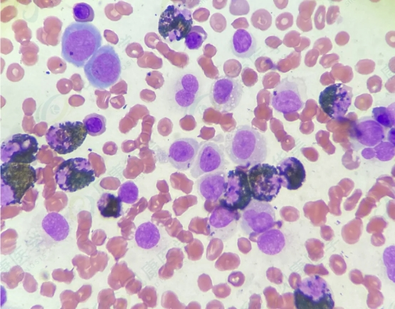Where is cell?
Returning a JSON list of instances; mask_svg holds the SVG:
<instances>
[{"mask_svg": "<svg viewBox=\"0 0 395 309\" xmlns=\"http://www.w3.org/2000/svg\"><path fill=\"white\" fill-rule=\"evenodd\" d=\"M83 124L88 134L91 136L100 135L106 130L105 117L97 113L88 115L83 120Z\"/></svg>", "mask_w": 395, "mask_h": 309, "instance_id": "obj_29", "label": "cell"}, {"mask_svg": "<svg viewBox=\"0 0 395 309\" xmlns=\"http://www.w3.org/2000/svg\"><path fill=\"white\" fill-rule=\"evenodd\" d=\"M87 135L83 122L65 121L50 126L46 133V140L53 151L66 154L77 150Z\"/></svg>", "mask_w": 395, "mask_h": 309, "instance_id": "obj_8", "label": "cell"}, {"mask_svg": "<svg viewBox=\"0 0 395 309\" xmlns=\"http://www.w3.org/2000/svg\"><path fill=\"white\" fill-rule=\"evenodd\" d=\"M73 16L75 22L88 23L94 19V11L90 5L87 3H77L73 9Z\"/></svg>", "mask_w": 395, "mask_h": 309, "instance_id": "obj_32", "label": "cell"}, {"mask_svg": "<svg viewBox=\"0 0 395 309\" xmlns=\"http://www.w3.org/2000/svg\"><path fill=\"white\" fill-rule=\"evenodd\" d=\"M200 78L192 72H184L175 79L171 91V99L175 109L191 112L203 97Z\"/></svg>", "mask_w": 395, "mask_h": 309, "instance_id": "obj_10", "label": "cell"}, {"mask_svg": "<svg viewBox=\"0 0 395 309\" xmlns=\"http://www.w3.org/2000/svg\"><path fill=\"white\" fill-rule=\"evenodd\" d=\"M241 214L221 204L217 205L208 218L209 236L223 242L228 241L237 231Z\"/></svg>", "mask_w": 395, "mask_h": 309, "instance_id": "obj_19", "label": "cell"}, {"mask_svg": "<svg viewBox=\"0 0 395 309\" xmlns=\"http://www.w3.org/2000/svg\"><path fill=\"white\" fill-rule=\"evenodd\" d=\"M1 205L21 203L26 192L37 181L36 171L29 164L4 162L0 166Z\"/></svg>", "mask_w": 395, "mask_h": 309, "instance_id": "obj_3", "label": "cell"}, {"mask_svg": "<svg viewBox=\"0 0 395 309\" xmlns=\"http://www.w3.org/2000/svg\"><path fill=\"white\" fill-rule=\"evenodd\" d=\"M247 174L253 199L270 202L279 194L281 179L275 166L259 163L251 167Z\"/></svg>", "mask_w": 395, "mask_h": 309, "instance_id": "obj_9", "label": "cell"}, {"mask_svg": "<svg viewBox=\"0 0 395 309\" xmlns=\"http://www.w3.org/2000/svg\"><path fill=\"white\" fill-rule=\"evenodd\" d=\"M43 230L53 240L60 241L67 238L70 226L65 218L58 212L47 214L41 221Z\"/></svg>", "mask_w": 395, "mask_h": 309, "instance_id": "obj_25", "label": "cell"}, {"mask_svg": "<svg viewBox=\"0 0 395 309\" xmlns=\"http://www.w3.org/2000/svg\"><path fill=\"white\" fill-rule=\"evenodd\" d=\"M256 243L261 252L272 256L283 250L286 244V239L280 229H270L258 236Z\"/></svg>", "mask_w": 395, "mask_h": 309, "instance_id": "obj_23", "label": "cell"}, {"mask_svg": "<svg viewBox=\"0 0 395 309\" xmlns=\"http://www.w3.org/2000/svg\"><path fill=\"white\" fill-rule=\"evenodd\" d=\"M101 45V33L95 26L90 23H71L61 37V56L77 68L84 67Z\"/></svg>", "mask_w": 395, "mask_h": 309, "instance_id": "obj_2", "label": "cell"}, {"mask_svg": "<svg viewBox=\"0 0 395 309\" xmlns=\"http://www.w3.org/2000/svg\"><path fill=\"white\" fill-rule=\"evenodd\" d=\"M307 88L302 77L283 78L271 93L270 105L278 112L289 114L303 109L307 100Z\"/></svg>", "mask_w": 395, "mask_h": 309, "instance_id": "obj_5", "label": "cell"}, {"mask_svg": "<svg viewBox=\"0 0 395 309\" xmlns=\"http://www.w3.org/2000/svg\"><path fill=\"white\" fill-rule=\"evenodd\" d=\"M193 23L189 9L174 4L167 6L161 14L158 21V31L169 42L185 38Z\"/></svg>", "mask_w": 395, "mask_h": 309, "instance_id": "obj_11", "label": "cell"}, {"mask_svg": "<svg viewBox=\"0 0 395 309\" xmlns=\"http://www.w3.org/2000/svg\"><path fill=\"white\" fill-rule=\"evenodd\" d=\"M293 297L298 309H331L335 306L329 285L318 275L302 279L294 290Z\"/></svg>", "mask_w": 395, "mask_h": 309, "instance_id": "obj_6", "label": "cell"}, {"mask_svg": "<svg viewBox=\"0 0 395 309\" xmlns=\"http://www.w3.org/2000/svg\"><path fill=\"white\" fill-rule=\"evenodd\" d=\"M139 189L132 181L122 184L118 189L117 197L125 204H134L138 199Z\"/></svg>", "mask_w": 395, "mask_h": 309, "instance_id": "obj_31", "label": "cell"}, {"mask_svg": "<svg viewBox=\"0 0 395 309\" xmlns=\"http://www.w3.org/2000/svg\"><path fill=\"white\" fill-rule=\"evenodd\" d=\"M38 151V142L35 137L17 133L1 143V160L3 162L30 164L36 159Z\"/></svg>", "mask_w": 395, "mask_h": 309, "instance_id": "obj_15", "label": "cell"}, {"mask_svg": "<svg viewBox=\"0 0 395 309\" xmlns=\"http://www.w3.org/2000/svg\"><path fill=\"white\" fill-rule=\"evenodd\" d=\"M257 41L254 36L244 28L237 29L231 39V51L241 58H250L256 51Z\"/></svg>", "mask_w": 395, "mask_h": 309, "instance_id": "obj_24", "label": "cell"}, {"mask_svg": "<svg viewBox=\"0 0 395 309\" xmlns=\"http://www.w3.org/2000/svg\"><path fill=\"white\" fill-rule=\"evenodd\" d=\"M243 93L238 78L221 77L211 85L209 99L214 109L221 113L233 110L240 103Z\"/></svg>", "mask_w": 395, "mask_h": 309, "instance_id": "obj_13", "label": "cell"}, {"mask_svg": "<svg viewBox=\"0 0 395 309\" xmlns=\"http://www.w3.org/2000/svg\"><path fill=\"white\" fill-rule=\"evenodd\" d=\"M161 234L157 226L151 221L141 224L135 231V240L139 248L151 249L157 246Z\"/></svg>", "mask_w": 395, "mask_h": 309, "instance_id": "obj_26", "label": "cell"}, {"mask_svg": "<svg viewBox=\"0 0 395 309\" xmlns=\"http://www.w3.org/2000/svg\"><path fill=\"white\" fill-rule=\"evenodd\" d=\"M199 147V143L194 138H178L172 143L169 148V162L175 169L186 171L193 165Z\"/></svg>", "mask_w": 395, "mask_h": 309, "instance_id": "obj_20", "label": "cell"}, {"mask_svg": "<svg viewBox=\"0 0 395 309\" xmlns=\"http://www.w3.org/2000/svg\"><path fill=\"white\" fill-rule=\"evenodd\" d=\"M196 159L191 167L190 174L194 178L218 171H224L226 159L224 147L216 142H201Z\"/></svg>", "mask_w": 395, "mask_h": 309, "instance_id": "obj_18", "label": "cell"}, {"mask_svg": "<svg viewBox=\"0 0 395 309\" xmlns=\"http://www.w3.org/2000/svg\"><path fill=\"white\" fill-rule=\"evenodd\" d=\"M252 200L248 174L241 169L230 170L219 204L233 210H243Z\"/></svg>", "mask_w": 395, "mask_h": 309, "instance_id": "obj_14", "label": "cell"}, {"mask_svg": "<svg viewBox=\"0 0 395 309\" xmlns=\"http://www.w3.org/2000/svg\"><path fill=\"white\" fill-rule=\"evenodd\" d=\"M54 178L61 190L74 192L90 185L95 176L88 159L75 157L62 162L54 172Z\"/></svg>", "mask_w": 395, "mask_h": 309, "instance_id": "obj_7", "label": "cell"}, {"mask_svg": "<svg viewBox=\"0 0 395 309\" xmlns=\"http://www.w3.org/2000/svg\"><path fill=\"white\" fill-rule=\"evenodd\" d=\"M352 87L344 83L330 85L320 92L319 105L331 119H342L352 104Z\"/></svg>", "mask_w": 395, "mask_h": 309, "instance_id": "obj_16", "label": "cell"}, {"mask_svg": "<svg viewBox=\"0 0 395 309\" xmlns=\"http://www.w3.org/2000/svg\"><path fill=\"white\" fill-rule=\"evenodd\" d=\"M385 137L384 127L369 116L354 120L349 129V138L355 150L374 147L381 143Z\"/></svg>", "mask_w": 395, "mask_h": 309, "instance_id": "obj_17", "label": "cell"}, {"mask_svg": "<svg viewBox=\"0 0 395 309\" xmlns=\"http://www.w3.org/2000/svg\"><path fill=\"white\" fill-rule=\"evenodd\" d=\"M226 184V174L224 171L204 174L196 182L199 194L211 202H216L221 198Z\"/></svg>", "mask_w": 395, "mask_h": 309, "instance_id": "obj_22", "label": "cell"}, {"mask_svg": "<svg viewBox=\"0 0 395 309\" xmlns=\"http://www.w3.org/2000/svg\"><path fill=\"white\" fill-rule=\"evenodd\" d=\"M372 117L382 127L391 128L395 124L394 103L388 107H375L372 110Z\"/></svg>", "mask_w": 395, "mask_h": 309, "instance_id": "obj_28", "label": "cell"}, {"mask_svg": "<svg viewBox=\"0 0 395 309\" xmlns=\"http://www.w3.org/2000/svg\"><path fill=\"white\" fill-rule=\"evenodd\" d=\"M207 33L201 26H193L185 37L184 44L191 50L199 49L207 38Z\"/></svg>", "mask_w": 395, "mask_h": 309, "instance_id": "obj_30", "label": "cell"}, {"mask_svg": "<svg viewBox=\"0 0 395 309\" xmlns=\"http://www.w3.org/2000/svg\"><path fill=\"white\" fill-rule=\"evenodd\" d=\"M224 150L235 164L248 168L266 159L268 143L263 133L248 125H242L227 132Z\"/></svg>", "mask_w": 395, "mask_h": 309, "instance_id": "obj_1", "label": "cell"}, {"mask_svg": "<svg viewBox=\"0 0 395 309\" xmlns=\"http://www.w3.org/2000/svg\"><path fill=\"white\" fill-rule=\"evenodd\" d=\"M240 214L241 229L249 236L265 232L276 222L274 208L269 202L252 199Z\"/></svg>", "mask_w": 395, "mask_h": 309, "instance_id": "obj_12", "label": "cell"}, {"mask_svg": "<svg viewBox=\"0 0 395 309\" xmlns=\"http://www.w3.org/2000/svg\"><path fill=\"white\" fill-rule=\"evenodd\" d=\"M101 216L117 219L122 215V201L111 193L102 194L97 203Z\"/></svg>", "mask_w": 395, "mask_h": 309, "instance_id": "obj_27", "label": "cell"}, {"mask_svg": "<svg viewBox=\"0 0 395 309\" xmlns=\"http://www.w3.org/2000/svg\"><path fill=\"white\" fill-rule=\"evenodd\" d=\"M84 73L94 88L102 90L115 85L121 74V62L114 48L101 46L85 64Z\"/></svg>", "mask_w": 395, "mask_h": 309, "instance_id": "obj_4", "label": "cell"}, {"mask_svg": "<svg viewBox=\"0 0 395 309\" xmlns=\"http://www.w3.org/2000/svg\"><path fill=\"white\" fill-rule=\"evenodd\" d=\"M281 185L288 190H296L305 181L306 172L302 163L295 157L282 159L277 165Z\"/></svg>", "mask_w": 395, "mask_h": 309, "instance_id": "obj_21", "label": "cell"}, {"mask_svg": "<svg viewBox=\"0 0 395 309\" xmlns=\"http://www.w3.org/2000/svg\"><path fill=\"white\" fill-rule=\"evenodd\" d=\"M272 16L265 9H261L256 11L251 16L253 26L260 30H267L271 25Z\"/></svg>", "mask_w": 395, "mask_h": 309, "instance_id": "obj_33", "label": "cell"}]
</instances>
